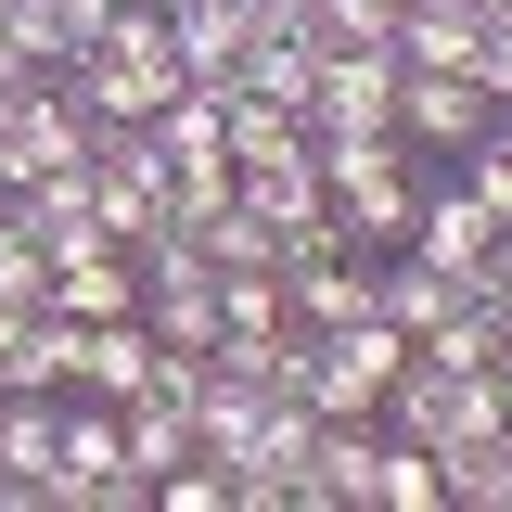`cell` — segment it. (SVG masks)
Wrapping results in <instances>:
<instances>
[{"label": "cell", "instance_id": "6da1fadb", "mask_svg": "<svg viewBox=\"0 0 512 512\" xmlns=\"http://www.w3.org/2000/svg\"><path fill=\"white\" fill-rule=\"evenodd\" d=\"M423 180H436V154H410L397 128H384V141H320V192H333V218H346L372 256H384V244H410Z\"/></svg>", "mask_w": 512, "mask_h": 512}, {"label": "cell", "instance_id": "7a4b0ae2", "mask_svg": "<svg viewBox=\"0 0 512 512\" xmlns=\"http://www.w3.org/2000/svg\"><path fill=\"white\" fill-rule=\"evenodd\" d=\"M397 359H410V333H397L384 308H359V320H333V333H308V410H320V423H372L384 384H397Z\"/></svg>", "mask_w": 512, "mask_h": 512}, {"label": "cell", "instance_id": "3957f363", "mask_svg": "<svg viewBox=\"0 0 512 512\" xmlns=\"http://www.w3.org/2000/svg\"><path fill=\"white\" fill-rule=\"evenodd\" d=\"M397 128V52L384 39H333L308 77V141H384Z\"/></svg>", "mask_w": 512, "mask_h": 512}, {"label": "cell", "instance_id": "277c9868", "mask_svg": "<svg viewBox=\"0 0 512 512\" xmlns=\"http://www.w3.org/2000/svg\"><path fill=\"white\" fill-rule=\"evenodd\" d=\"M487 116H500V103H487V77H474V64H397V141H410V154H474V141H487Z\"/></svg>", "mask_w": 512, "mask_h": 512}, {"label": "cell", "instance_id": "5b68a950", "mask_svg": "<svg viewBox=\"0 0 512 512\" xmlns=\"http://www.w3.org/2000/svg\"><path fill=\"white\" fill-rule=\"evenodd\" d=\"M39 167H90V116H77V90H64V77H26V90H13V116H0V192L39 180Z\"/></svg>", "mask_w": 512, "mask_h": 512}, {"label": "cell", "instance_id": "8992f818", "mask_svg": "<svg viewBox=\"0 0 512 512\" xmlns=\"http://www.w3.org/2000/svg\"><path fill=\"white\" fill-rule=\"evenodd\" d=\"M77 359H90V320L39 295V308H26V333L0 346V384H13V397H77Z\"/></svg>", "mask_w": 512, "mask_h": 512}, {"label": "cell", "instance_id": "52a82bcc", "mask_svg": "<svg viewBox=\"0 0 512 512\" xmlns=\"http://www.w3.org/2000/svg\"><path fill=\"white\" fill-rule=\"evenodd\" d=\"M372 461H384V423H320L308 461H295V500L308 512H372Z\"/></svg>", "mask_w": 512, "mask_h": 512}, {"label": "cell", "instance_id": "ba28073f", "mask_svg": "<svg viewBox=\"0 0 512 512\" xmlns=\"http://www.w3.org/2000/svg\"><path fill=\"white\" fill-rule=\"evenodd\" d=\"M167 26H180V64H192V77H244V52L269 39L256 0H167Z\"/></svg>", "mask_w": 512, "mask_h": 512}, {"label": "cell", "instance_id": "9c48e42d", "mask_svg": "<svg viewBox=\"0 0 512 512\" xmlns=\"http://www.w3.org/2000/svg\"><path fill=\"white\" fill-rule=\"evenodd\" d=\"M282 308H295V333L359 320V308H372V256H308V269H282Z\"/></svg>", "mask_w": 512, "mask_h": 512}, {"label": "cell", "instance_id": "30bf717a", "mask_svg": "<svg viewBox=\"0 0 512 512\" xmlns=\"http://www.w3.org/2000/svg\"><path fill=\"white\" fill-rule=\"evenodd\" d=\"M141 384H154V333H141V308L128 320H90V359H77V397H141Z\"/></svg>", "mask_w": 512, "mask_h": 512}, {"label": "cell", "instance_id": "8fae6325", "mask_svg": "<svg viewBox=\"0 0 512 512\" xmlns=\"http://www.w3.org/2000/svg\"><path fill=\"white\" fill-rule=\"evenodd\" d=\"M218 333H244V346L295 333V308H282V269H269V256H256V269H218Z\"/></svg>", "mask_w": 512, "mask_h": 512}, {"label": "cell", "instance_id": "7c38bea8", "mask_svg": "<svg viewBox=\"0 0 512 512\" xmlns=\"http://www.w3.org/2000/svg\"><path fill=\"white\" fill-rule=\"evenodd\" d=\"M436 474H448V500H461V512H512V436H461V448H436Z\"/></svg>", "mask_w": 512, "mask_h": 512}, {"label": "cell", "instance_id": "4fadbf2b", "mask_svg": "<svg viewBox=\"0 0 512 512\" xmlns=\"http://www.w3.org/2000/svg\"><path fill=\"white\" fill-rule=\"evenodd\" d=\"M474 39H487V13L461 0V13H436V0H410L397 13V64H474Z\"/></svg>", "mask_w": 512, "mask_h": 512}, {"label": "cell", "instance_id": "5bb4252c", "mask_svg": "<svg viewBox=\"0 0 512 512\" xmlns=\"http://www.w3.org/2000/svg\"><path fill=\"white\" fill-rule=\"evenodd\" d=\"M448 500V474H436V448H410V436H384L372 461V512H436Z\"/></svg>", "mask_w": 512, "mask_h": 512}, {"label": "cell", "instance_id": "9a60e30c", "mask_svg": "<svg viewBox=\"0 0 512 512\" xmlns=\"http://www.w3.org/2000/svg\"><path fill=\"white\" fill-rule=\"evenodd\" d=\"M308 77H320V39H256V52H244V90L295 103V116H308Z\"/></svg>", "mask_w": 512, "mask_h": 512}, {"label": "cell", "instance_id": "2e32d148", "mask_svg": "<svg viewBox=\"0 0 512 512\" xmlns=\"http://www.w3.org/2000/svg\"><path fill=\"white\" fill-rule=\"evenodd\" d=\"M0 39H13L26 64H39V77L64 64V26H52V0H13V13H0Z\"/></svg>", "mask_w": 512, "mask_h": 512}, {"label": "cell", "instance_id": "e0dca14e", "mask_svg": "<svg viewBox=\"0 0 512 512\" xmlns=\"http://www.w3.org/2000/svg\"><path fill=\"white\" fill-rule=\"evenodd\" d=\"M474 77H487V103H512V0L487 13V39H474Z\"/></svg>", "mask_w": 512, "mask_h": 512}, {"label": "cell", "instance_id": "ac0fdd59", "mask_svg": "<svg viewBox=\"0 0 512 512\" xmlns=\"http://www.w3.org/2000/svg\"><path fill=\"white\" fill-rule=\"evenodd\" d=\"M26 77H39V64H26V52H13V39H0V90H26Z\"/></svg>", "mask_w": 512, "mask_h": 512}, {"label": "cell", "instance_id": "d6986e66", "mask_svg": "<svg viewBox=\"0 0 512 512\" xmlns=\"http://www.w3.org/2000/svg\"><path fill=\"white\" fill-rule=\"evenodd\" d=\"M487 154H500V167H512V103H500V116H487Z\"/></svg>", "mask_w": 512, "mask_h": 512}, {"label": "cell", "instance_id": "ffe728a7", "mask_svg": "<svg viewBox=\"0 0 512 512\" xmlns=\"http://www.w3.org/2000/svg\"><path fill=\"white\" fill-rule=\"evenodd\" d=\"M487 384H500V423H512V346H500V359H487Z\"/></svg>", "mask_w": 512, "mask_h": 512}, {"label": "cell", "instance_id": "44dd1931", "mask_svg": "<svg viewBox=\"0 0 512 512\" xmlns=\"http://www.w3.org/2000/svg\"><path fill=\"white\" fill-rule=\"evenodd\" d=\"M13 333H26V295H0V346H13Z\"/></svg>", "mask_w": 512, "mask_h": 512}, {"label": "cell", "instance_id": "7402d4cb", "mask_svg": "<svg viewBox=\"0 0 512 512\" xmlns=\"http://www.w3.org/2000/svg\"><path fill=\"white\" fill-rule=\"evenodd\" d=\"M436 13H461V0H436Z\"/></svg>", "mask_w": 512, "mask_h": 512}, {"label": "cell", "instance_id": "603a6c76", "mask_svg": "<svg viewBox=\"0 0 512 512\" xmlns=\"http://www.w3.org/2000/svg\"><path fill=\"white\" fill-rule=\"evenodd\" d=\"M0 13H13V0H0Z\"/></svg>", "mask_w": 512, "mask_h": 512}, {"label": "cell", "instance_id": "cb8c5ba5", "mask_svg": "<svg viewBox=\"0 0 512 512\" xmlns=\"http://www.w3.org/2000/svg\"><path fill=\"white\" fill-rule=\"evenodd\" d=\"M0 397H13V384H0Z\"/></svg>", "mask_w": 512, "mask_h": 512}]
</instances>
